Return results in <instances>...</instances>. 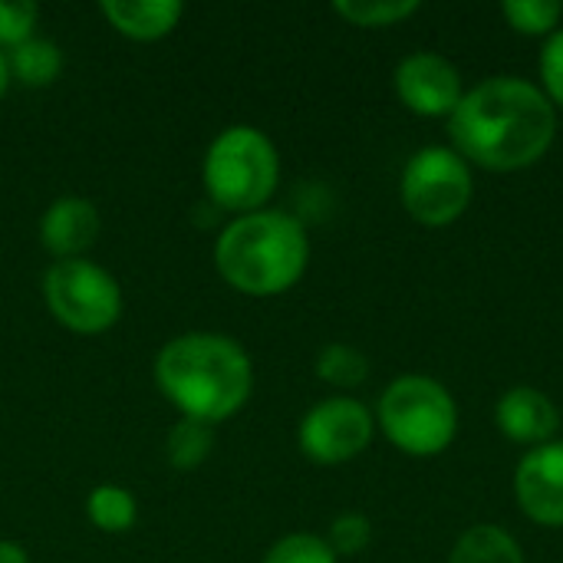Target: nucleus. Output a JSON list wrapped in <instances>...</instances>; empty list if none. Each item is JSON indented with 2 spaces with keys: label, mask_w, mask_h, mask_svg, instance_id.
Instances as JSON below:
<instances>
[{
  "label": "nucleus",
  "mask_w": 563,
  "mask_h": 563,
  "mask_svg": "<svg viewBox=\"0 0 563 563\" xmlns=\"http://www.w3.org/2000/svg\"><path fill=\"white\" fill-rule=\"evenodd\" d=\"M558 112L541 86L521 76H492L468 89L449 115L455 152L488 172H521L554 142Z\"/></svg>",
  "instance_id": "1"
},
{
  "label": "nucleus",
  "mask_w": 563,
  "mask_h": 563,
  "mask_svg": "<svg viewBox=\"0 0 563 563\" xmlns=\"http://www.w3.org/2000/svg\"><path fill=\"white\" fill-rule=\"evenodd\" d=\"M155 386L181 412L218 426L241 412L254 393V363L247 350L224 333L191 330L172 336L155 356Z\"/></svg>",
  "instance_id": "2"
},
{
  "label": "nucleus",
  "mask_w": 563,
  "mask_h": 563,
  "mask_svg": "<svg viewBox=\"0 0 563 563\" xmlns=\"http://www.w3.org/2000/svg\"><path fill=\"white\" fill-rule=\"evenodd\" d=\"M310 264V238L300 218L274 208L238 214L214 241V267L244 297L287 294Z\"/></svg>",
  "instance_id": "3"
},
{
  "label": "nucleus",
  "mask_w": 563,
  "mask_h": 563,
  "mask_svg": "<svg viewBox=\"0 0 563 563\" xmlns=\"http://www.w3.org/2000/svg\"><path fill=\"white\" fill-rule=\"evenodd\" d=\"M280 181V155L271 135L257 125L221 129L201 158V185L208 201L224 211H261Z\"/></svg>",
  "instance_id": "4"
},
{
  "label": "nucleus",
  "mask_w": 563,
  "mask_h": 563,
  "mask_svg": "<svg viewBox=\"0 0 563 563\" xmlns=\"http://www.w3.org/2000/svg\"><path fill=\"white\" fill-rule=\"evenodd\" d=\"M376 422L399 452L429 459L452 445L459 432V406L442 383L429 376H399L379 396Z\"/></svg>",
  "instance_id": "5"
},
{
  "label": "nucleus",
  "mask_w": 563,
  "mask_h": 563,
  "mask_svg": "<svg viewBox=\"0 0 563 563\" xmlns=\"http://www.w3.org/2000/svg\"><path fill=\"white\" fill-rule=\"evenodd\" d=\"M40 294L49 317L79 336L112 330L125 307L119 280L89 257L53 261L40 280Z\"/></svg>",
  "instance_id": "6"
},
{
  "label": "nucleus",
  "mask_w": 563,
  "mask_h": 563,
  "mask_svg": "<svg viewBox=\"0 0 563 563\" xmlns=\"http://www.w3.org/2000/svg\"><path fill=\"white\" fill-rule=\"evenodd\" d=\"M399 198L419 224L445 228L459 221L472 201V168L455 148H419L402 168Z\"/></svg>",
  "instance_id": "7"
},
{
  "label": "nucleus",
  "mask_w": 563,
  "mask_h": 563,
  "mask_svg": "<svg viewBox=\"0 0 563 563\" xmlns=\"http://www.w3.org/2000/svg\"><path fill=\"white\" fill-rule=\"evenodd\" d=\"M376 419L369 409L350 396H333L317 402L297 426L300 452L317 465H343L363 455L373 442Z\"/></svg>",
  "instance_id": "8"
},
{
  "label": "nucleus",
  "mask_w": 563,
  "mask_h": 563,
  "mask_svg": "<svg viewBox=\"0 0 563 563\" xmlns=\"http://www.w3.org/2000/svg\"><path fill=\"white\" fill-rule=\"evenodd\" d=\"M396 92L402 106L412 109L416 115L439 119V115L455 112V106L465 96V86L452 59H445L442 53L422 49V53L406 56L396 66Z\"/></svg>",
  "instance_id": "9"
},
{
  "label": "nucleus",
  "mask_w": 563,
  "mask_h": 563,
  "mask_svg": "<svg viewBox=\"0 0 563 563\" xmlns=\"http://www.w3.org/2000/svg\"><path fill=\"white\" fill-rule=\"evenodd\" d=\"M515 498L531 521L563 528V442L538 445L521 459L515 472Z\"/></svg>",
  "instance_id": "10"
},
{
  "label": "nucleus",
  "mask_w": 563,
  "mask_h": 563,
  "mask_svg": "<svg viewBox=\"0 0 563 563\" xmlns=\"http://www.w3.org/2000/svg\"><path fill=\"white\" fill-rule=\"evenodd\" d=\"M99 231H102L99 208L79 195L56 198L40 218V244L46 247V254H53V261L86 257Z\"/></svg>",
  "instance_id": "11"
},
{
  "label": "nucleus",
  "mask_w": 563,
  "mask_h": 563,
  "mask_svg": "<svg viewBox=\"0 0 563 563\" xmlns=\"http://www.w3.org/2000/svg\"><path fill=\"white\" fill-rule=\"evenodd\" d=\"M558 426V406L534 386H515L498 402V429L518 445H548Z\"/></svg>",
  "instance_id": "12"
},
{
  "label": "nucleus",
  "mask_w": 563,
  "mask_h": 563,
  "mask_svg": "<svg viewBox=\"0 0 563 563\" xmlns=\"http://www.w3.org/2000/svg\"><path fill=\"white\" fill-rule=\"evenodd\" d=\"M99 13L106 23L135 43H155L165 40L178 20L185 16V3L178 0H102Z\"/></svg>",
  "instance_id": "13"
},
{
  "label": "nucleus",
  "mask_w": 563,
  "mask_h": 563,
  "mask_svg": "<svg viewBox=\"0 0 563 563\" xmlns=\"http://www.w3.org/2000/svg\"><path fill=\"white\" fill-rule=\"evenodd\" d=\"M7 66H10V79L23 82L30 89H43L53 86L63 73V49L53 40L43 36H30L26 43L7 49Z\"/></svg>",
  "instance_id": "14"
},
{
  "label": "nucleus",
  "mask_w": 563,
  "mask_h": 563,
  "mask_svg": "<svg viewBox=\"0 0 563 563\" xmlns=\"http://www.w3.org/2000/svg\"><path fill=\"white\" fill-rule=\"evenodd\" d=\"M449 563H525V554L508 531L495 525H475L455 541Z\"/></svg>",
  "instance_id": "15"
},
{
  "label": "nucleus",
  "mask_w": 563,
  "mask_h": 563,
  "mask_svg": "<svg viewBox=\"0 0 563 563\" xmlns=\"http://www.w3.org/2000/svg\"><path fill=\"white\" fill-rule=\"evenodd\" d=\"M86 518L102 534H125L135 528L139 518L135 495L122 485H99L86 498Z\"/></svg>",
  "instance_id": "16"
},
{
  "label": "nucleus",
  "mask_w": 563,
  "mask_h": 563,
  "mask_svg": "<svg viewBox=\"0 0 563 563\" xmlns=\"http://www.w3.org/2000/svg\"><path fill=\"white\" fill-rule=\"evenodd\" d=\"M214 452V426L198 422V419H178L168 435H165V455L168 465L178 472H195L201 468Z\"/></svg>",
  "instance_id": "17"
},
{
  "label": "nucleus",
  "mask_w": 563,
  "mask_h": 563,
  "mask_svg": "<svg viewBox=\"0 0 563 563\" xmlns=\"http://www.w3.org/2000/svg\"><path fill=\"white\" fill-rule=\"evenodd\" d=\"M317 376L327 383V386H336V389H353L360 383H366L369 376V360L350 346V343H327L320 353H317Z\"/></svg>",
  "instance_id": "18"
},
{
  "label": "nucleus",
  "mask_w": 563,
  "mask_h": 563,
  "mask_svg": "<svg viewBox=\"0 0 563 563\" xmlns=\"http://www.w3.org/2000/svg\"><path fill=\"white\" fill-rule=\"evenodd\" d=\"M422 3L419 0H336L333 10L353 26H393L412 16Z\"/></svg>",
  "instance_id": "19"
},
{
  "label": "nucleus",
  "mask_w": 563,
  "mask_h": 563,
  "mask_svg": "<svg viewBox=\"0 0 563 563\" xmlns=\"http://www.w3.org/2000/svg\"><path fill=\"white\" fill-rule=\"evenodd\" d=\"M501 13L518 33L548 36V33H558L563 7L558 0H505Z\"/></svg>",
  "instance_id": "20"
},
{
  "label": "nucleus",
  "mask_w": 563,
  "mask_h": 563,
  "mask_svg": "<svg viewBox=\"0 0 563 563\" xmlns=\"http://www.w3.org/2000/svg\"><path fill=\"white\" fill-rule=\"evenodd\" d=\"M261 563H340L327 538L317 534H287L280 538Z\"/></svg>",
  "instance_id": "21"
},
{
  "label": "nucleus",
  "mask_w": 563,
  "mask_h": 563,
  "mask_svg": "<svg viewBox=\"0 0 563 563\" xmlns=\"http://www.w3.org/2000/svg\"><path fill=\"white\" fill-rule=\"evenodd\" d=\"M40 7L33 0H0V49H13L36 36Z\"/></svg>",
  "instance_id": "22"
},
{
  "label": "nucleus",
  "mask_w": 563,
  "mask_h": 563,
  "mask_svg": "<svg viewBox=\"0 0 563 563\" xmlns=\"http://www.w3.org/2000/svg\"><path fill=\"white\" fill-rule=\"evenodd\" d=\"M369 541H373V525L366 515L346 511V515L333 518L327 544L333 548L336 558H356L369 548Z\"/></svg>",
  "instance_id": "23"
},
{
  "label": "nucleus",
  "mask_w": 563,
  "mask_h": 563,
  "mask_svg": "<svg viewBox=\"0 0 563 563\" xmlns=\"http://www.w3.org/2000/svg\"><path fill=\"white\" fill-rule=\"evenodd\" d=\"M541 82H544V96L551 99V106L563 109V30L551 33L541 53Z\"/></svg>",
  "instance_id": "24"
},
{
  "label": "nucleus",
  "mask_w": 563,
  "mask_h": 563,
  "mask_svg": "<svg viewBox=\"0 0 563 563\" xmlns=\"http://www.w3.org/2000/svg\"><path fill=\"white\" fill-rule=\"evenodd\" d=\"M0 563H30V554L16 541H0Z\"/></svg>",
  "instance_id": "25"
},
{
  "label": "nucleus",
  "mask_w": 563,
  "mask_h": 563,
  "mask_svg": "<svg viewBox=\"0 0 563 563\" xmlns=\"http://www.w3.org/2000/svg\"><path fill=\"white\" fill-rule=\"evenodd\" d=\"M10 66H7V49H0V99L7 96V89H10Z\"/></svg>",
  "instance_id": "26"
}]
</instances>
